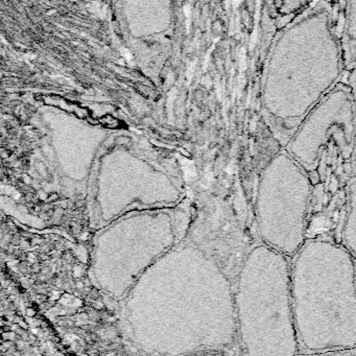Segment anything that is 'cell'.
Segmentation results:
<instances>
[{"label":"cell","instance_id":"obj_6","mask_svg":"<svg viewBox=\"0 0 356 356\" xmlns=\"http://www.w3.org/2000/svg\"><path fill=\"white\" fill-rule=\"evenodd\" d=\"M346 214L341 231V241L356 260V176H353L346 187Z\"/></svg>","mask_w":356,"mask_h":356},{"label":"cell","instance_id":"obj_7","mask_svg":"<svg viewBox=\"0 0 356 356\" xmlns=\"http://www.w3.org/2000/svg\"><path fill=\"white\" fill-rule=\"evenodd\" d=\"M341 47L345 67L353 69L356 66V1L346 3Z\"/></svg>","mask_w":356,"mask_h":356},{"label":"cell","instance_id":"obj_4","mask_svg":"<svg viewBox=\"0 0 356 356\" xmlns=\"http://www.w3.org/2000/svg\"><path fill=\"white\" fill-rule=\"evenodd\" d=\"M312 184L284 149L273 156L259 174L255 220L260 242L289 259L307 239Z\"/></svg>","mask_w":356,"mask_h":356},{"label":"cell","instance_id":"obj_9","mask_svg":"<svg viewBox=\"0 0 356 356\" xmlns=\"http://www.w3.org/2000/svg\"><path fill=\"white\" fill-rule=\"evenodd\" d=\"M349 86H350L351 90H352L353 94V98H354V102H355V108H356V66L352 69L350 75V79H349ZM354 169L356 170V155H355V159H354V163H353Z\"/></svg>","mask_w":356,"mask_h":356},{"label":"cell","instance_id":"obj_2","mask_svg":"<svg viewBox=\"0 0 356 356\" xmlns=\"http://www.w3.org/2000/svg\"><path fill=\"white\" fill-rule=\"evenodd\" d=\"M299 354L356 348V260L339 242L307 238L289 259Z\"/></svg>","mask_w":356,"mask_h":356},{"label":"cell","instance_id":"obj_3","mask_svg":"<svg viewBox=\"0 0 356 356\" xmlns=\"http://www.w3.org/2000/svg\"><path fill=\"white\" fill-rule=\"evenodd\" d=\"M236 325L247 356H298L289 258L255 244L247 254L234 296Z\"/></svg>","mask_w":356,"mask_h":356},{"label":"cell","instance_id":"obj_5","mask_svg":"<svg viewBox=\"0 0 356 356\" xmlns=\"http://www.w3.org/2000/svg\"><path fill=\"white\" fill-rule=\"evenodd\" d=\"M335 147L345 162L356 155V108L349 84L338 82L302 122L283 149L312 181L328 147Z\"/></svg>","mask_w":356,"mask_h":356},{"label":"cell","instance_id":"obj_1","mask_svg":"<svg viewBox=\"0 0 356 356\" xmlns=\"http://www.w3.org/2000/svg\"><path fill=\"white\" fill-rule=\"evenodd\" d=\"M341 39L326 2H315L275 37L261 79V114L273 138L287 144L310 112L338 86Z\"/></svg>","mask_w":356,"mask_h":356},{"label":"cell","instance_id":"obj_8","mask_svg":"<svg viewBox=\"0 0 356 356\" xmlns=\"http://www.w3.org/2000/svg\"><path fill=\"white\" fill-rule=\"evenodd\" d=\"M298 356H356V348L338 349V350H330L315 353H306V354H299Z\"/></svg>","mask_w":356,"mask_h":356}]
</instances>
